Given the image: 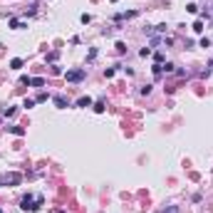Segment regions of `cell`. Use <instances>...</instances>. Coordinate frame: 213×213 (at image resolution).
I'll return each mask as SVG.
<instances>
[{"instance_id":"obj_10","label":"cell","mask_w":213,"mask_h":213,"mask_svg":"<svg viewBox=\"0 0 213 213\" xmlns=\"http://www.w3.org/2000/svg\"><path fill=\"white\" fill-rule=\"evenodd\" d=\"M10 70H22V60H20V57H15V60L10 62Z\"/></svg>"},{"instance_id":"obj_5","label":"cell","mask_w":213,"mask_h":213,"mask_svg":"<svg viewBox=\"0 0 213 213\" xmlns=\"http://www.w3.org/2000/svg\"><path fill=\"white\" fill-rule=\"evenodd\" d=\"M7 25H10L12 30H22V27H27V25H25V22H20L17 17H10V22H7Z\"/></svg>"},{"instance_id":"obj_7","label":"cell","mask_w":213,"mask_h":213,"mask_svg":"<svg viewBox=\"0 0 213 213\" xmlns=\"http://www.w3.org/2000/svg\"><path fill=\"white\" fill-rule=\"evenodd\" d=\"M5 129H7L10 134H15V136H22V134H25V129H22V126H5Z\"/></svg>"},{"instance_id":"obj_8","label":"cell","mask_w":213,"mask_h":213,"mask_svg":"<svg viewBox=\"0 0 213 213\" xmlns=\"http://www.w3.org/2000/svg\"><path fill=\"white\" fill-rule=\"evenodd\" d=\"M30 84L40 89V87H45V79H42V77H32V79H30Z\"/></svg>"},{"instance_id":"obj_18","label":"cell","mask_w":213,"mask_h":213,"mask_svg":"<svg viewBox=\"0 0 213 213\" xmlns=\"http://www.w3.org/2000/svg\"><path fill=\"white\" fill-rule=\"evenodd\" d=\"M22 106H27V109H32V106H35V99H25V102H22Z\"/></svg>"},{"instance_id":"obj_20","label":"cell","mask_w":213,"mask_h":213,"mask_svg":"<svg viewBox=\"0 0 213 213\" xmlns=\"http://www.w3.org/2000/svg\"><path fill=\"white\" fill-rule=\"evenodd\" d=\"M57 57H60V52H50V55H47V60H50V62H55Z\"/></svg>"},{"instance_id":"obj_16","label":"cell","mask_w":213,"mask_h":213,"mask_svg":"<svg viewBox=\"0 0 213 213\" xmlns=\"http://www.w3.org/2000/svg\"><path fill=\"white\" fill-rule=\"evenodd\" d=\"M154 60H156V65H164V55H161V52H156V55H154Z\"/></svg>"},{"instance_id":"obj_2","label":"cell","mask_w":213,"mask_h":213,"mask_svg":"<svg viewBox=\"0 0 213 213\" xmlns=\"http://www.w3.org/2000/svg\"><path fill=\"white\" fill-rule=\"evenodd\" d=\"M84 77H87V70H84V67H79V70H70L67 74H65L67 82H82Z\"/></svg>"},{"instance_id":"obj_3","label":"cell","mask_w":213,"mask_h":213,"mask_svg":"<svg viewBox=\"0 0 213 213\" xmlns=\"http://www.w3.org/2000/svg\"><path fill=\"white\" fill-rule=\"evenodd\" d=\"M32 206H35V196H22V201H20V208L22 211H32Z\"/></svg>"},{"instance_id":"obj_1","label":"cell","mask_w":213,"mask_h":213,"mask_svg":"<svg viewBox=\"0 0 213 213\" xmlns=\"http://www.w3.org/2000/svg\"><path fill=\"white\" fill-rule=\"evenodd\" d=\"M20 181H22L20 174H0V186H7V183L10 186H17Z\"/></svg>"},{"instance_id":"obj_19","label":"cell","mask_w":213,"mask_h":213,"mask_svg":"<svg viewBox=\"0 0 213 213\" xmlns=\"http://www.w3.org/2000/svg\"><path fill=\"white\" fill-rule=\"evenodd\" d=\"M79 20H82V22H84V25H87V22H92V15H87V12H84V15H82V17H79Z\"/></svg>"},{"instance_id":"obj_11","label":"cell","mask_w":213,"mask_h":213,"mask_svg":"<svg viewBox=\"0 0 213 213\" xmlns=\"http://www.w3.org/2000/svg\"><path fill=\"white\" fill-rule=\"evenodd\" d=\"M193 32H203V20H196L193 22Z\"/></svg>"},{"instance_id":"obj_22","label":"cell","mask_w":213,"mask_h":213,"mask_svg":"<svg viewBox=\"0 0 213 213\" xmlns=\"http://www.w3.org/2000/svg\"><path fill=\"white\" fill-rule=\"evenodd\" d=\"M0 213H5V211H2V208H0Z\"/></svg>"},{"instance_id":"obj_4","label":"cell","mask_w":213,"mask_h":213,"mask_svg":"<svg viewBox=\"0 0 213 213\" xmlns=\"http://www.w3.org/2000/svg\"><path fill=\"white\" fill-rule=\"evenodd\" d=\"M52 102H55V106H57V109H67V104H70L65 94H55V97H52Z\"/></svg>"},{"instance_id":"obj_14","label":"cell","mask_w":213,"mask_h":213,"mask_svg":"<svg viewBox=\"0 0 213 213\" xmlns=\"http://www.w3.org/2000/svg\"><path fill=\"white\" fill-rule=\"evenodd\" d=\"M151 70H154V77H156V79H159V77H161V65H154V67H151Z\"/></svg>"},{"instance_id":"obj_15","label":"cell","mask_w":213,"mask_h":213,"mask_svg":"<svg viewBox=\"0 0 213 213\" xmlns=\"http://www.w3.org/2000/svg\"><path fill=\"white\" fill-rule=\"evenodd\" d=\"M114 47H116V52H126V45H124V42H116Z\"/></svg>"},{"instance_id":"obj_17","label":"cell","mask_w":213,"mask_h":213,"mask_svg":"<svg viewBox=\"0 0 213 213\" xmlns=\"http://www.w3.org/2000/svg\"><path fill=\"white\" fill-rule=\"evenodd\" d=\"M35 102H47V92H40V94H37V99Z\"/></svg>"},{"instance_id":"obj_6","label":"cell","mask_w":213,"mask_h":213,"mask_svg":"<svg viewBox=\"0 0 213 213\" xmlns=\"http://www.w3.org/2000/svg\"><path fill=\"white\" fill-rule=\"evenodd\" d=\"M77 106L87 109V106H92V99H89V97H79V99H77Z\"/></svg>"},{"instance_id":"obj_13","label":"cell","mask_w":213,"mask_h":213,"mask_svg":"<svg viewBox=\"0 0 213 213\" xmlns=\"http://www.w3.org/2000/svg\"><path fill=\"white\" fill-rule=\"evenodd\" d=\"M186 10H188V12H198V5H196V2H188Z\"/></svg>"},{"instance_id":"obj_9","label":"cell","mask_w":213,"mask_h":213,"mask_svg":"<svg viewBox=\"0 0 213 213\" xmlns=\"http://www.w3.org/2000/svg\"><path fill=\"white\" fill-rule=\"evenodd\" d=\"M92 109H94L97 114H102V111H104V99H99V102H94V104H92Z\"/></svg>"},{"instance_id":"obj_21","label":"cell","mask_w":213,"mask_h":213,"mask_svg":"<svg viewBox=\"0 0 213 213\" xmlns=\"http://www.w3.org/2000/svg\"><path fill=\"white\" fill-rule=\"evenodd\" d=\"M164 213H178V206H169V208H166Z\"/></svg>"},{"instance_id":"obj_12","label":"cell","mask_w":213,"mask_h":213,"mask_svg":"<svg viewBox=\"0 0 213 213\" xmlns=\"http://www.w3.org/2000/svg\"><path fill=\"white\" fill-rule=\"evenodd\" d=\"M176 70V65H171V62H166V65H161V72H174Z\"/></svg>"},{"instance_id":"obj_23","label":"cell","mask_w":213,"mask_h":213,"mask_svg":"<svg viewBox=\"0 0 213 213\" xmlns=\"http://www.w3.org/2000/svg\"><path fill=\"white\" fill-rule=\"evenodd\" d=\"M111 2H116V0H111Z\"/></svg>"}]
</instances>
